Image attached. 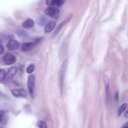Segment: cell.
<instances>
[{"instance_id": "2", "label": "cell", "mask_w": 128, "mask_h": 128, "mask_svg": "<svg viewBox=\"0 0 128 128\" xmlns=\"http://www.w3.org/2000/svg\"><path fill=\"white\" fill-rule=\"evenodd\" d=\"M34 75L32 74L28 76L27 81V86L28 90L32 97H33L34 96Z\"/></svg>"}, {"instance_id": "25", "label": "cell", "mask_w": 128, "mask_h": 128, "mask_svg": "<svg viewBox=\"0 0 128 128\" xmlns=\"http://www.w3.org/2000/svg\"><path fill=\"white\" fill-rule=\"evenodd\" d=\"M19 70L20 71L22 72V73L23 72L24 70V66L23 65H21L19 68Z\"/></svg>"}, {"instance_id": "6", "label": "cell", "mask_w": 128, "mask_h": 128, "mask_svg": "<svg viewBox=\"0 0 128 128\" xmlns=\"http://www.w3.org/2000/svg\"><path fill=\"white\" fill-rule=\"evenodd\" d=\"M18 46V44L17 42L12 39L10 40L7 44L8 49L10 50H14L16 49Z\"/></svg>"}, {"instance_id": "4", "label": "cell", "mask_w": 128, "mask_h": 128, "mask_svg": "<svg viewBox=\"0 0 128 128\" xmlns=\"http://www.w3.org/2000/svg\"><path fill=\"white\" fill-rule=\"evenodd\" d=\"M16 60V57L14 55L10 53H6L3 57L4 63L6 65H10L13 64Z\"/></svg>"}, {"instance_id": "10", "label": "cell", "mask_w": 128, "mask_h": 128, "mask_svg": "<svg viewBox=\"0 0 128 128\" xmlns=\"http://www.w3.org/2000/svg\"><path fill=\"white\" fill-rule=\"evenodd\" d=\"M70 20V19L69 18H68L65 19L56 28L55 31L53 35L54 36H55L59 32L63 27Z\"/></svg>"}, {"instance_id": "8", "label": "cell", "mask_w": 128, "mask_h": 128, "mask_svg": "<svg viewBox=\"0 0 128 128\" xmlns=\"http://www.w3.org/2000/svg\"><path fill=\"white\" fill-rule=\"evenodd\" d=\"M17 70V68L15 66L10 68L8 71L7 76L9 78H13L16 75Z\"/></svg>"}, {"instance_id": "11", "label": "cell", "mask_w": 128, "mask_h": 128, "mask_svg": "<svg viewBox=\"0 0 128 128\" xmlns=\"http://www.w3.org/2000/svg\"><path fill=\"white\" fill-rule=\"evenodd\" d=\"M1 112V117L0 120V122L2 125L4 126L8 123V117L5 111H2Z\"/></svg>"}, {"instance_id": "5", "label": "cell", "mask_w": 128, "mask_h": 128, "mask_svg": "<svg viewBox=\"0 0 128 128\" xmlns=\"http://www.w3.org/2000/svg\"><path fill=\"white\" fill-rule=\"evenodd\" d=\"M12 95L17 97L25 98L27 96L26 91L24 89H14L12 90Z\"/></svg>"}, {"instance_id": "19", "label": "cell", "mask_w": 128, "mask_h": 128, "mask_svg": "<svg viewBox=\"0 0 128 128\" xmlns=\"http://www.w3.org/2000/svg\"><path fill=\"white\" fill-rule=\"evenodd\" d=\"M56 0H45L46 3L49 6H53L56 3Z\"/></svg>"}, {"instance_id": "29", "label": "cell", "mask_w": 128, "mask_h": 128, "mask_svg": "<svg viewBox=\"0 0 128 128\" xmlns=\"http://www.w3.org/2000/svg\"></svg>"}, {"instance_id": "16", "label": "cell", "mask_w": 128, "mask_h": 128, "mask_svg": "<svg viewBox=\"0 0 128 128\" xmlns=\"http://www.w3.org/2000/svg\"><path fill=\"white\" fill-rule=\"evenodd\" d=\"M37 124L38 126L40 128H46L47 127L46 123L44 121H38L37 122Z\"/></svg>"}, {"instance_id": "1", "label": "cell", "mask_w": 128, "mask_h": 128, "mask_svg": "<svg viewBox=\"0 0 128 128\" xmlns=\"http://www.w3.org/2000/svg\"><path fill=\"white\" fill-rule=\"evenodd\" d=\"M45 13L47 15L55 19H58L59 16L60 12L58 9L52 6H49L46 8Z\"/></svg>"}, {"instance_id": "17", "label": "cell", "mask_w": 128, "mask_h": 128, "mask_svg": "<svg viewBox=\"0 0 128 128\" xmlns=\"http://www.w3.org/2000/svg\"><path fill=\"white\" fill-rule=\"evenodd\" d=\"M6 76V71L3 69H0V81L4 80Z\"/></svg>"}, {"instance_id": "7", "label": "cell", "mask_w": 128, "mask_h": 128, "mask_svg": "<svg viewBox=\"0 0 128 128\" xmlns=\"http://www.w3.org/2000/svg\"><path fill=\"white\" fill-rule=\"evenodd\" d=\"M36 45L33 42L25 43L22 45V50L24 52L30 51Z\"/></svg>"}, {"instance_id": "13", "label": "cell", "mask_w": 128, "mask_h": 128, "mask_svg": "<svg viewBox=\"0 0 128 128\" xmlns=\"http://www.w3.org/2000/svg\"><path fill=\"white\" fill-rule=\"evenodd\" d=\"M48 20L44 16H41L38 21V24L40 25L44 26L48 22Z\"/></svg>"}, {"instance_id": "24", "label": "cell", "mask_w": 128, "mask_h": 128, "mask_svg": "<svg viewBox=\"0 0 128 128\" xmlns=\"http://www.w3.org/2000/svg\"><path fill=\"white\" fill-rule=\"evenodd\" d=\"M4 52V49L3 46L0 44V55L3 54Z\"/></svg>"}, {"instance_id": "14", "label": "cell", "mask_w": 128, "mask_h": 128, "mask_svg": "<svg viewBox=\"0 0 128 128\" xmlns=\"http://www.w3.org/2000/svg\"><path fill=\"white\" fill-rule=\"evenodd\" d=\"M127 106V104L125 103L122 104L120 106L118 110V115L120 116L125 111Z\"/></svg>"}, {"instance_id": "27", "label": "cell", "mask_w": 128, "mask_h": 128, "mask_svg": "<svg viewBox=\"0 0 128 128\" xmlns=\"http://www.w3.org/2000/svg\"><path fill=\"white\" fill-rule=\"evenodd\" d=\"M124 116L126 118H128V111H126L124 113Z\"/></svg>"}, {"instance_id": "22", "label": "cell", "mask_w": 128, "mask_h": 128, "mask_svg": "<svg viewBox=\"0 0 128 128\" xmlns=\"http://www.w3.org/2000/svg\"><path fill=\"white\" fill-rule=\"evenodd\" d=\"M66 0H56V5L58 6H60L63 5Z\"/></svg>"}, {"instance_id": "3", "label": "cell", "mask_w": 128, "mask_h": 128, "mask_svg": "<svg viewBox=\"0 0 128 128\" xmlns=\"http://www.w3.org/2000/svg\"><path fill=\"white\" fill-rule=\"evenodd\" d=\"M68 60L67 59H65L61 65L60 70V74L61 81V87L62 88L63 84L65 73L67 67Z\"/></svg>"}, {"instance_id": "12", "label": "cell", "mask_w": 128, "mask_h": 128, "mask_svg": "<svg viewBox=\"0 0 128 128\" xmlns=\"http://www.w3.org/2000/svg\"><path fill=\"white\" fill-rule=\"evenodd\" d=\"M55 25V22L54 21L49 22L46 25L45 31L47 32H51L54 28Z\"/></svg>"}, {"instance_id": "9", "label": "cell", "mask_w": 128, "mask_h": 128, "mask_svg": "<svg viewBox=\"0 0 128 128\" xmlns=\"http://www.w3.org/2000/svg\"><path fill=\"white\" fill-rule=\"evenodd\" d=\"M34 22L32 19L28 18L23 23L22 26L24 28L29 29L32 28L34 26Z\"/></svg>"}, {"instance_id": "28", "label": "cell", "mask_w": 128, "mask_h": 128, "mask_svg": "<svg viewBox=\"0 0 128 128\" xmlns=\"http://www.w3.org/2000/svg\"><path fill=\"white\" fill-rule=\"evenodd\" d=\"M1 117V114L0 113V120Z\"/></svg>"}, {"instance_id": "21", "label": "cell", "mask_w": 128, "mask_h": 128, "mask_svg": "<svg viewBox=\"0 0 128 128\" xmlns=\"http://www.w3.org/2000/svg\"><path fill=\"white\" fill-rule=\"evenodd\" d=\"M42 38L41 37H37L34 39L33 42L36 45L42 41Z\"/></svg>"}, {"instance_id": "23", "label": "cell", "mask_w": 128, "mask_h": 128, "mask_svg": "<svg viewBox=\"0 0 128 128\" xmlns=\"http://www.w3.org/2000/svg\"><path fill=\"white\" fill-rule=\"evenodd\" d=\"M114 98L116 101V102H118L119 100V93L118 92H116L115 93Z\"/></svg>"}, {"instance_id": "15", "label": "cell", "mask_w": 128, "mask_h": 128, "mask_svg": "<svg viewBox=\"0 0 128 128\" xmlns=\"http://www.w3.org/2000/svg\"><path fill=\"white\" fill-rule=\"evenodd\" d=\"M34 64H31L27 68L26 72L30 74L34 72Z\"/></svg>"}, {"instance_id": "26", "label": "cell", "mask_w": 128, "mask_h": 128, "mask_svg": "<svg viewBox=\"0 0 128 128\" xmlns=\"http://www.w3.org/2000/svg\"><path fill=\"white\" fill-rule=\"evenodd\" d=\"M128 127V122L124 123L122 126L121 128H126Z\"/></svg>"}, {"instance_id": "20", "label": "cell", "mask_w": 128, "mask_h": 128, "mask_svg": "<svg viewBox=\"0 0 128 128\" xmlns=\"http://www.w3.org/2000/svg\"><path fill=\"white\" fill-rule=\"evenodd\" d=\"M24 110L25 111L28 113H30L32 112L31 108L29 104L26 105L24 106Z\"/></svg>"}, {"instance_id": "18", "label": "cell", "mask_w": 128, "mask_h": 128, "mask_svg": "<svg viewBox=\"0 0 128 128\" xmlns=\"http://www.w3.org/2000/svg\"><path fill=\"white\" fill-rule=\"evenodd\" d=\"M103 80L105 87H109V80L106 75H104L103 76Z\"/></svg>"}]
</instances>
